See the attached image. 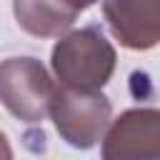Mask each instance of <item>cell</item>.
Segmentation results:
<instances>
[{
    "label": "cell",
    "mask_w": 160,
    "mask_h": 160,
    "mask_svg": "<svg viewBox=\"0 0 160 160\" xmlns=\"http://www.w3.org/2000/svg\"><path fill=\"white\" fill-rule=\"evenodd\" d=\"M55 82L35 58H8L0 62V102L22 122H42Z\"/></svg>",
    "instance_id": "3957f363"
},
{
    "label": "cell",
    "mask_w": 160,
    "mask_h": 160,
    "mask_svg": "<svg viewBox=\"0 0 160 160\" xmlns=\"http://www.w3.org/2000/svg\"><path fill=\"white\" fill-rule=\"evenodd\" d=\"M102 132V160H158L160 158V112L155 108L125 110Z\"/></svg>",
    "instance_id": "277c9868"
},
{
    "label": "cell",
    "mask_w": 160,
    "mask_h": 160,
    "mask_svg": "<svg viewBox=\"0 0 160 160\" xmlns=\"http://www.w3.org/2000/svg\"><path fill=\"white\" fill-rule=\"evenodd\" d=\"M115 60V48L95 25L62 35L52 48V72L62 88L72 90H100L108 85Z\"/></svg>",
    "instance_id": "6da1fadb"
},
{
    "label": "cell",
    "mask_w": 160,
    "mask_h": 160,
    "mask_svg": "<svg viewBox=\"0 0 160 160\" xmlns=\"http://www.w3.org/2000/svg\"><path fill=\"white\" fill-rule=\"evenodd\" d=\"M18 25L32 38H60L78 20V10L65 0H12Z\"/></svg>",
    "instance_id": "8992f818"
},
{
    "label": "cell",
    "mask_w": 160,
    "mask_h": 160,
    "mask_svg": "<svg viewBox=\"0 0 160 160\" xmlns=\"http://www.w3.org/2000/svg\"><path fill=\"white\" fill-rule=\"evenodd\" d=\"M0 160H12V150H10V142L8 138L0 132Z\"/></svg>",
    "instance_id": "52a82bcc"
},
{
    "label": "cell",
    "mask_w": 160,
    "mask_h": 160,
    "mask_svg": "<svg viewBox=\"0 0 160 160\" xmlns=\"http://www.w3.org/2000/svg\"><path fill=\"white\" fill-rule=\"evenodd\" d=\"M110 100L100 90H72L55 85L48 115L60 138L78 150L92 148L110 125Z\"/></svg>",
    "instance_id": "7a4b0ae2"
},
{
    "label": "cell",
    "mask_w": 160,
    "mask_h": 160,
    "mask_svg": "<svg viewBox=\"0 0 160 160\" xmlns=\"http://www.w3.org/2000/svg\"><path fill=\"white\" fill-rule=\"evenodd\" d=\"M102 15L130 50H150L160 40V0H102Z\"/></svg>",
    "instance_id": "5b68a950"
},
{
    "label": "cell",
    "mask_w": 160,
    "mask_h": 160,
    "mask_svg": "<svg viewBox=\"0 0 160 160\" xmlns=\"http://www.w3.org/2000/svg\"><path fill=\"white\" fill-rule=\"evenodd\" d=\"M65 2H68V5H72V8L78 10V12H82L85 8H90V5H95L98 0H65Z\"/></svg>",
    "instance_id": "ba28073f"
}]
</instances>
